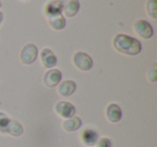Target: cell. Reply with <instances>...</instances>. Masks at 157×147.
Here are the masks:
<instances>
[{
	"label": "cell",
	"mask_w": 157,
	"mask_h": 147,
	"mask_svg": "<svg viewBox=\"0 0 157 147\" xmlns=\"http://www.w3.org/2000/svg\"><path fill=\"white\" fill-rule=\"evenodd\" d=\"M112 45L118 53L128 56H136L142 51V44L136 38L118 33L112 40Z\"/></svg>",
	"instance_id": "obj_1"
},
{
	"label": "cell",
	"mask_w": 157,
	"mask_h": 147,
	"mask_svg": "<svg viewBox=\"0 0 157 147\" xmlns=\"http://www.w3.org/2000/svg\"><path fill=\"white\" fill-rule=\"evenodd\" d=\"M72 61L74 67L80 71H88L92 69L94 65L92 57L84 52H76L72 57Z\"/></svg>",
	"instance_id": "obj_2"
},
{
	"label": "cell",
	"mask_w": 157,
	"mask_h": 147,
	"mask_svg": "<svg viewBox=\"0 0 157 147\" xmlns=\"http://www.w3.org/2000/svg\"><path fill=\"white\" fill-rule=\"evenodd\" d=\"M132 29L135 31V33L138 37L142 38L144 40H148L153 37L154 35V30L153 27L151 26V24L148 22L144 20H137L132 25Z\"/></svg>",
	"instance_id": "obj_3"
},
{
	"label": "cell",
	"mask_w": 157,
	"mask_h": 147,
	"mask_svg": "<svg viewBox=\"0 0 157 147\" xmlns=\"http://www.w3.org/2000/svg\"><path fill=\"white\" fill-rule=\"evenodd\" d=\"M38 47L33 43H28L21 50L20 60L24 65H31L37 60Z\"/></svg>",
	"instance_id": "obj_4"
},
{
	"label": "cell",
	"mask_w": 157,
	"mask_h": 147,
	"mask_svg": "<svg viewBox=\"0 0 157 147\" xmlns=\"http://www.w3.org/2000/svg\"><path fill=\"white\" fill-rule=\"evenodd\" d=\"M55 112L58 116L65 119L71 118L75 114V107L72 103L67 101H58L55 104Z\"/></svg>",
	"instance_id": "obj_5"
},
{
	"label": "cell",
	"mask_w": 157,
	"mask_h": 147,
	"mask_svg": "<svg viewBox=\"0 0 157 147\" xmlns=\"http://www.w3.org/2000/svg\"><path fill=\"white\" fill-rule=\"evenodd\" d=\"M63 74L58 69H50L43 76V84L48 88H54L61 82Z\"/></svg>",
	"instance_id": "obj_6"
},
{
	"label": "cell",
	"mask_w": 157,
	"mask_h": 147,
	"mask_svg": "<svg viewBox=\"0 0 157 147\" xmlns=\"http://www.w3.org/2000/svg\"><path fill=\"white\" fill-rule=\"evenodd\" d=\"M41 63L46 69H52L57 65V57L50 48H43L40 54Z\"/></svg>",
	"instance_id": "obj_7"
},
{
	"label": "cell",
	"mask_w": 157,
	"mask_h": 147,
	"mask_svg": "<svg viewBox=\"0 0 157 147\" xmlns=\"http://www.w3.org/2000/svg\"><path fill=\"white\" fill-rule=\"evenodd\" d=\"M105 116L110 123H118L123 117L122 108L116 103H110L105 108Z\"/></svg>",
	"instance_id": "obj_8"
},
{
	"label": "cell",
	"mask_w": 157,
	"mask_h": 147,
	"mask_svg": "<svg viewBox=\"0 0 157 147\" xmlns=\"http://www.w3.org/2000/svg\"><path fill=\"white\" fill-rule=\"evenodd\" d=\"M63 2L59 0H50L45 6L44 13H45L46 17H52V16L60 15L63 13Z\"/></svg>",
	"instance_id": "obj_9"
},
{
	"label": "cell",
	"mask_w": 157,
	"mask_h": 147,
	"mask_svg": "<svg viewBox=\"0 0 157 147\" xmlns=\"http://www.w3.org/2000/svg\"><path fill=\"white\" fill-rule=\"evenodd\" d=\"M76 89V84L71 80L63 81L58 84V88H57V92L59 96L63 97H70L73 95L74 91Z\"/></svg>",
	"instance_id": "obj_10"
},
{
	"label": "cell",
	"mask_w": 157,
	"mask_h": 147,
	"mask_svg": "<svg viewBox=\"0 0 157 147\" xmlns=\"http://www.w3.org/2000/svg\"><path fill=\"white\" fill-rule=\"evenodd\" d=\"M82 142L86 145V146H94L96 145L97 141L99 138L98 132L95 131L93 129H85L81 134Z\"/></svg>",
	"instance_id": "obj_11"
},
{
	"label": "cell",
	"mask_w": 157,
	"mask_h": 147,
	"mask_svg": "<svg viewBox=\"0 0 157 147\" xmlns=\"http://www.w3.org/2000/svg\"><path fill=\"white\" fill-rule=\"evenodd\" d=\"M80 10V1L78 0H68L63 5V12L66 17H73L78 14Z\"/></svg>",
	"instance_id": "obj_12"
},
{
	"label": "cell",
	"mask_w": 157,
	"mask_h": 147,
	"mask_svg": "<svg viewBox=\"0 0 157 147\" xmlns=\"http://www.w3.org/2000/svg\"><path fill=\"white\" fill-rule=\"evenodd\" d=\"M82 127V120L80 117L73 116L71 118L65 119L63 123V129L67 132H74Z\"/></svg>",
	"instance_id": "obj_13"
},
{
	"label": "cell",
	"mask_w": 157,
	"mask_h": 147,
	"mask_svg": "<svg viewBox=\"0 0 157 147\" xmlns=\"http://www.w3.org/2000/svg\"><path fill=\"white\" fill-rule=\"evenodd\" d=\"M48 25L51 26V28L54 30H63L66 27V18L65 16H63V14L56 16H52V17H48Z\"/></svg>",
	"instance_id": "obj_14"
},
{
	"label": "cell",
	"mask_w": 157,
	"mask_h": 147,
	"mask_svg": "<svg viewBox=\"0 0 157 147\" xmlns=\"http://www.w3.org/2000/svg\"><path fill=\"white\" fill-rule=\"evenodd\" d=\"M7 133H9L12 136H21L24 133V127L18 121L11 120L9 123V127L7 129Z\"/></svg>",
	"instance_id": "obj_15"
},
{
	"label": "cell",
	"mask_w": 157,
	"mask_h": 147,
	"mask_svg": "<svg viewBox=\"0 0 157 147\" xmlns=\"http://www.w3.org/2000/svg\"><path fill=\"white\" fill-rule=\"evenodd\" d=\"M146 13L153 20L157 18V0H147L146 2Z\"/></svg>",
	"instance_id": "obj_16"
},
{
	"label": "cell",
	"mask_w": 157,
	"mask_h": 147,
	"mask_svg": "<svg viewBox=\"0 0 157 147\" xmlns=\"http://www.w3.org/2000/svg\"><path fill=\"white\" fill-rule=\"evenodd\" d=\"M11 119L5 114V113L0 112V132L7 133V129L9 127V123Z\"/></svg>",
	"instance_id": "obj_17"
},
{
	"label": "cell",
	"mask_w": 157,
	"mask_h": 147,
	"mask_svg": "<svg viewBox=\"0 0 157 147\" xmlns=\"http://www.w3.org/2000/svg\"><path fill=\"white\" fill-rule=\"evenodd\" d=\"M146 78H147V81H150L151 83H155L157 81V65L156 63L152 65L150 69L147 70V72H146Z\"/></svg>",
	"instance_id": "obj_18"
},
{
	"label": "cell",
	"mask_w": 157,
	"mask_h": 147,
	"mask_svg": "<svg viewBox=\"0 0 157 147\" xmlns=\"http://www.w3.org/2000/svg\"><path fill=\"white\" fill-rule=\"evenodd\" d=\"M96 145H97V147H111L112 143L108 138H98Z\"/></svg>",
	"instance_id": "obj_19"
},
{
	"label": "cell",
	"mask_w": 157,
	"mask_h": 147,
	"mask_svg": "<svg viewBox=\"0 0 157 147\" xmlns=\"http://www.w3.org/2000/svg\"><path fill=\"white\" fill-rule=\"evenodd\" d=\"M2 20H3V14L0 12V24H1V22H2Z\"/></svg>",
	"instance_id": "obj_20"
},
{
	"label": "cell",
	"mask_w": 157,
	"mask_h": 147,
	"mask_svg": "<svg viewBox=\"0 0 157 147\" xmlns=\"http://www.w3.org/2000/svg\"><path fill=\"white\" fill-rule=\"evenodd\" d=\"M59 1H61V2H65V1H68V0H59Z\"/></svg>",
	"instance_id": "obj_21"
},
{
	"label": "cell",
	"mask_w": 157,
	"mask_h": 147,
	"mask_svg": "<svg viewBox=\"0 0 157 147\" xmlns=\"http://www.w3.org/2000/svg\"><path fill=\"white\" fill-rule=\"evenodd\" d=\"M0 8H1V1H0Z\"/></svg>",
	"instance_id": "obj_22"
}]
</instances>
